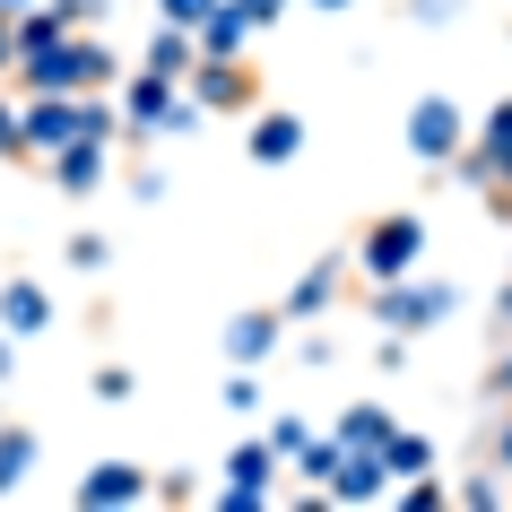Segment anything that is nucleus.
I'll list each match as a JSON object with an SVG mask.
<instances>
[{"mask_svg":"<svg viewBox=\"0 0 512 512\" xmlns=\"http://www.w3.org/2000/svg\"><path fill=\"white\" fill-rule=\"evenodd\" d=\"M18 87L27 96H105V87H122V61L96 35H61V44L18 53Z\"/></svg>","mask_w":512,"mask_h":512,"instance_id":"obj_1","label":"nucleus"},{"mask_svg":"<svg viewBox=\"0 0 512 512\" xmlns=\"http://www.w3.org/2000/svg\"><path fill=\"white\" fill-rule=\"evenodd\" d=\"M426 261V217L417 209H382L365 235H356V270L374 278V287H391V278H408Z\"/></svg>","mask_w":512,"mask_h":512,"instance_id":"obj_2","label":"nucleus"},{"mask_svg":"<svg viewBox=\"0 0 512 512\" xmlns=\"http://www.w3.org/2000/svg\"><path fill=\"white\" fill-rule=\"evenodd\" d=\"M374 313H382V330L391 339H417V330H434V322H452L460 313V287L452 278H391V287H374Z\"/></svg>","mask_w":512,"mask_h":512,"instance_id":"obj_3","label":"nucleus"},{"mask_svg":"<svg viewBox=\"0 0 512 512\" xmlns=\"http://www.w3.org/2000/svg\"><path fill=\"white\" fill-rule=\"evenodd\" d=\"M183 87H191V105H200V113H243V122H252V105H261V70H252L243 53H226V61L200 53Z\"/></svg>","mask_w":512,"mask_h":512,"instance_id":"obj_4","label":"nucleus"},{"mask_svg":"<svg viewBox=\"0 0 512 512\" xmlns=\"http://www.w3.org/2000/svg\"><path fill=\"white\" fill-rule=\"evenodd\" d=\"M460 174H469L478 191H495V200H512V96L486 113L478 131H469V148H460Z\"/></svg>","mask_w":512,"mask_h":512,"instance_id":"obj_5","label":"nucleus"},{"mask_svg":"<svg viewBox=\"0 0 512 512\" xmlns=\"http://www.w3.org/2000/svg\"><path fill=\"white\" fill-rule=\"evenodd\" d=\"M460 148H469L460 105L452 96H417V105H408V157L417 165H460Z\"/></svg>","mask_w":512,"mask_h":512,"instance_id":"obj_6","label":"nucleus"},{"mask_svg":"<svg viewBox=\"0 0 512 512\" xmlns=\"http://www.w3.org/2000/svg\"><path fill=\"white\" fill-rule=\"evenodd\" d=\"M18 131H27V157H61L70 139H79V96H27L18 105Z\"/></svg>","mask_w":512,"mask_h":512,"instance_id":"obj_7","label":"nucleus"},{"mask_svg":"<svg viewBox=\"0 0 512 512\" xmlns=\"http://www.w3.org/2000/svg\"><path fill=\"white\" fill-rule=\"evenodd\" d=\"M278 443H243L235 460H226V495H217V504L226 512H252V504H270V478H278Z\"/></svg>","mask_w":512,"mask_h":512,"instance_id":"obj_8","label":"nucleus"},{"mask_svg":"<svg viewBox=\"0 0 512 512\" xmlns=\"http://www.w3.org/2000/svg\"><path fill=\"white\" fill-rule=\"evenodd\" d=\"M348 270H356V252H322L313 270L287 287V322H313V313H330V304L348 296Z\"/></svg>","mask_w":512,"mask_h":512,"instance_id":"obj_9","label":"nucleus"},{"mask_svg":"<svg viewBox=\"0 0 512 512\" xmlns=\"http://www.w3.org/2000/svg\"><path fill=\"white\" fill-rule=\"evenodd\" d=\"M243 148H252V165H296V157H304V113H287V105H252V131H243Z\"/></svg>","mask_w":512,"mask_h":512,"instance_id":"obj_10","label":"nucleus"},{"mask_svg":"<svg viewBox=\"0 0 512 512\" xmlns=\"http://www.w3.org/2000/svg\"><path fill=\"white\" fill-rule=\"evenodd\" d=\"M148 495H157V478H148L139 460H96V469L79 478V504H87V512H105V504H148Z\"/></svg>","mask_w":512,"mask_h":512,"instance_id":"obj_11","label":"nucleus"},{"mask_svg":"<svg viewBox=\"0 0 512 512\" xmlns=\"http://www.w3.org/2000/svg\"><path fill=\"white\" fill-rule=\"evenodd\" d=\"M278 330H287V304H252V313H235V322H226V365H261V356L278 348Z\"/></svg>","mask_w":512,"mask_h":512,"instance_id":"obj_12","label":"nucleus"},{"mask_svg":"<svg viewBox=\"0 0 512 512\" xmlns=\"http://www.w3.org/2000/svg\"><path fill=\"white\" fill-rule=\"evenodd\" d=\"M322 495H330V504H382V495H391V460H382V452H348L339 469H330Z\"/></svg>","mask_w":512,"mask_h":512,"instance_id":"obj_13","label":"nucleus"},{"mask_svg":"<svg viewBox=\"0 0 512 512\" xmlns=\"http://www.w3.org/2000/svg\"><path fill=\"white\" fill-rule=\"evenodd\" d=\"M0 330H9V339H44V330H53L44 278H9V287H0Z\"/></svg>","mask_w":512,"mask_h":512,"instance_id":"obj_14","label":"nucleus"},{"mask_svg":"<svg viewBox=\"0 0 512 512\" xmlns=\"http://www.w3.org/2000/svg\"><path fill=\"white\" fill-rule=\"evenodd\" d=\"M53 165V183L61 191H96L113 174V139H70V148H61V157H44Z\"/></svg>","mask_w":512,"mask_h":512,"instance_id":"obj_15","label":"nucleus"},{"mask_svg":"<svg viewBox=\"0 0 512 512\" xmlns=\"http://www.w3.org/2000/svg\"><path fill=\"white\" fill-rule=\"evenodd\" d=\"M391 408H374V400H356L348 417H339V443H348V452H391Z\"/></svg>","mask_w":512,"mask_h":512,"instance_id":"obj_16","label":"nucleus"},{"mask_svg":"<svg viewBox=\"0 0 512 512\" xmlns=\"http://www.w3.org/2000/svg\"><path fill=\"white\" fill-rule=\"evenodd\" d=\"M191 61H200V35H191V27H165V18H157V44H148V70H165V79H191Z\"/></svg>","mask_w":512,"mask_h":512,"instance_id":"obj_17","label":"nucleus"},{"mask_svg":"<svg viewBox=\"0 0 512 512\" xmlns=\"http://www.w3.org/2000/svg\"><path fill=\"white\" fill-rule=\"evenodd\" d=\"M252 35H261V27H252V18H243L235 0H226V9H217L209 27H200V53H217V61H226V53H252Z\"/></svg>","mask_w":512,"mask_h":512,"instance_id":"obj_18","label":"nucleus"},{"mask_svg":"<svg viewBox=\"0 0 512 512\" xmlns=\"http://www.w3.org/2000/svg\"><path fill=\"white\" fill-rule=\"evenodd\" d=\"M35 452H44V434H35V426H0V495L35 469Z\"/></svg>","mask_w":512,"mask_h":512,"instance_id":"obj_19","label":"nucleus"},{"mask_svg":"<svg viewBox=\"0 0 512 512\" xmlns=\"http://www.w3.org/2000/svg\"><path fill=\"white\" fill-rule=\"evenodd\" d=\"M382 460H391V478H426V469H434V443H426V434H408V426H400Z\"/></svg>","mask_w":512,"mask_h":512,"instance_id":"obj_20","label":"nucleus"},{"mask_svg":"<svg viewBox=\"0 0 512 512\" xmlns=\"http://www.w3.org/2000/svg\"><path fill=\"white\" fill-rule=\"evenodd\" d=\"M217 9H226V0H157V18H165V27H191V35L209 27Z\"/></svg>","mask_w":512,"mask_h":512,"instance_id":"obj_21","label":"nucleus"},{"mask_svg":"<svg viewBox=\"0 0 512 512\" xmlns=\"http://www.w3.org/2000/svg\"><path fill=\"white\" fill-rule=\"evenodd\" d=\"M105 261H113V243L96 235V226H79V235H70V270H87V278H96Z\"/></svg>","mask_w":512,"mask_h":512,"instance_id":"obj_22","label":"nucleus"},{"mask_svg":"<svg viewBox=\"0 0 512 512\" xmlns=\"http://www.w3.org/2000/svg\"><path fill=\"white\" fill-rule=\"evenodd\" d=\"M131 391H139L131 365H96V400H131Z\"/></svg>","mask_w":512,"mask_h":512,"instance_id":"obj_23","label":"nucleus"},{"mask_svg":"<svg viewBox=\"0 0 512 512\" xmlns=\"http://www.w3.org/2000/svg\"><path fill=\"white\" fill-rule=\"evenodd\" d=\"M400 504H408V512H443V504H452V495H443V486H434V478H408V486H400Z\"/></svg>","mask_w":512,"mask_h":512,"instance_id":"obj_24","label":"nucleus"},{"mask_svg":"<svg viewBox=\"0 0 512 512\" xmlns=\"http://www.w3.org/2000/svg\"><path fill=\"white\" fill-rule=\"evenodd\" d=\"M9 157H27V131H18V105L0 96V165H9Z\"/></svg>","mask_w":512,"mask_h":512,"instance_id":"obj_25","label":"nucleus"},{"mask_svg":"<svg viewBox=\"0 0 512 512\" xmlns=\"http://www.w3.org/2000/svg\"><path fill=\"white\" fill-rule=\"evenodd\" d=\"M226 408H243V417L261 408V382H252V365H235V382H226Z\"/></svg>","mask_w":512,"mask_h":512,"instance_id":"obj_26","label":"nucleus"},{"mask_svg":"<svg viewBox=\"0 0 512 512\" xmlns=\"http://www.w3.org/2000/svg\"><path fill=\"white\" fill-rule=\"evenodd\" d=\"M270 443H278V452H287V460H296L304 443H313V426H304V417H278V426H270Z\"/></svg>","mask_w":512,"mask_h":512,"instance_id":"obj_27","label":"nucleus"},{"mask_svg":"<svg viewBox=\"0 0 512 512\" xmlns=\"http://www.w3.org/2000/svg\"><path fill=\"white\" fill-rule=\"evenodd\" d=\"M460 504H469V512H495V504H504V486H495V478H469V486H460Z\"/></svg>","mask_w":512,"mask_h":512,"instance_id":"obj_28","label":"nucleus"},{"mask_svg":"<svg viewBox=\"0 0 512 512\" xmlns=\"http://www.w3.org/2000/svg\"><path fill=\"white\" fill-rule=\"evenodd\" d=\"M9 70H18V18L0 9V79H9Z\"/></svg>","mask_w":512,"mask_h":512,"instance_id":"obj_29","label":"nucleus"},{"mask_svg":"<svg viewBox=\"0 0 512 512\" xmlns=\"http://www.w3.org/2000/svg\"><path fill=\"white\" fill-rule=\"evenodd\" d=\"M408 18H417V27H443V18H452V0H408Z\"/></svg>","mask_w":512,"mask_h":512,"instance_id":"obj_30","label":"nucleus"},{"mask_svg":"<svg viewBox=\"0 0 512 512\" xmlns=\"http://www.w3.org/2000/svg\"><path fill=\"white\" fill-rule=\"evenodd\" d=\"M243 18H252V27H278V9H287V0H235Z\"/></svg>","mask_w":512,"mask_h":512,"instance_id":"obj_31","label":"nucleus"},{"mask_svg":"<svg viewBox=\"0 0 512 512\" xmlns=\"http://www.w3.org/2000/svg\"><path fill=\"white\" fill-rule=\"evenodd\" d=\"M486 391H495V400H512V356H495V374H486Z\"/></svg>","mask_w":512,"mask_h":512,"instance_id":"obj_32","label":"nucleus"},{"mask_svg":"<svg viewBox=\"0 0 512 512\" xmlns=\"http://www.w3.org/2000/svg\"><path fill=\"white\" fill-rule=\"evenodd\" d=\"M495 469H512V408H504V426H495Z\"/></svg>","mask_w":512,"mask_h":512,"instance_id":"obj_33","label":"nucleus"},{"mask_svg":"<svg viewBox=\"0 0 512 512\" xmlns=\"http://www.w3.org/2000/svg\"><path fill=\"white\" fill-rule=\"evenodd\" d=\"M18 374V339H9V330H0V382Z\"/></svg>","mask_w":512,"mask_h":512,"instance_id":"obj_34","label":"nucleus"},{"mask_svg":"<svg viewBox=\"0 0 512 512\" xmlns=\"http://www.w3.org/2000/svg\"><path fill=\"white\" fill-rule=\"evenodd\" d=\"M304 9H330V18H339V9H356V0H304Z\"/></svg>","mask_w":512,"mask_h":512,"instance_id":"obj_35","label":"nucleus"},{"mask_svg":"<svg viewBox=\"0 0 512 512\" xmlns=\"http://www.w3.org/2000/svg\"><path fill=\"white\" fill-rule=\"evenodd\" d=\"M504 322H512V287H504Z\"/></svg>","mask_w":512,"mask_h":512,"instance_id":"obj_36","label":"nucleus"},{"mask_svg":"<svg viewBox=\"0 0 512 512\" xmlns=\"http://www.w3.org/2000/svg\"><path fill=\"white\" fill-rule=\"evenodd\" d=\"M495 209H504V217H512V200H495Z\"/></svg>","mask_w":512,"mask_h":512,"instance_id":"obj_37","label":"nucleus"}]
</instances>
